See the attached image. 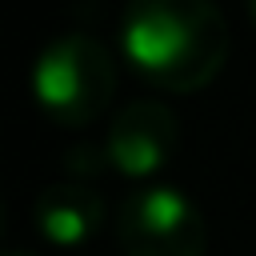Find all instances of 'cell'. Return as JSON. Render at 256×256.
Wrapping results in <instances>:
<instances>
[{
  "label": "cell",
  "mask_w": 256,
  "mask_h": 256,
  "mask_svg": "<svg viewBox=\"0 0 256 256\" xmlns=\"http://www.w3.org/2000/svg\"><path fill=\"white\" fill-rule=\"evenodd\" d=\"M176 148V116L168 104L160 100H136L128 104L104 144V156L112 160V168L128 172V176H148L160 164H168Z\"/></svg>",
  "instance_id": "4"
},
{
  "label": "cell",
  "mask_w": 256,
  "mask_h": 256,
  "mask_svg": "<svg viewBox=\"0 0 256 256\" xmlns=\"http://www.w3.org/2000/svg\"><path fill=\"white\" fill-rule=\"evenodd\" d=\"M36 220H40V228H44L48 240L76 244V240H84L100 224V200L88 188H72V184L60 188L56 184V188H48L36 200Z\"/></svg>",
  "instance_id": "5"
},
{
  "label": "cell",
  "mask_w": 256,
  "mask_h": 256,
  "mask_svg": "<svg viewBox=\"0 0 256 256\" xmlns=\"http://www.w3.org/2000/svg\"><path fill=\"white\" fill-rule=\"evenodd\" d=\"M120 244L128 256H200L204 224L196 204L172 188H140L120 208Z\"/></svg>",
  "instance_id": "3"
},
{
  "label": "cell",
  "mask_w": 256,
  "mask_h": 256,
  "mask_svg": "<svg viewBox=\"0 0 256 256\" xmlns=\"http://www.w3.org/2000/svg\"><path fill=\"white\" fill-rule=\"evenodd\" d=\"M252 16H256V4H252Z\"/></svg>",
  "instance_id": "6"
},
{
  "label": "cell",
  "mask_w": 256,
  "mask_h": 256,
  "mask_svg": "<svg viewBox=\"0 0 256 256\" xmlns=\"http://www.w3.org/2000/svg\"><path fill=\"white\" fill-rule=\"evenodd\" d=\"M12 256H24V252H12Z\"/></svg>",
  "instance_id": "7"
},
{
  "label": "cell",
  "mask_w": 256,
  "mask_h": 256,
  "mask_svg": "<svg viewBox=\"0 0 256 256\" xmlns=\"http://www.w3.org/2000/svg\"><path fill=\"white\" fill-rule=\"evenodd\" d=\"M112 80L116 72L104 44L84 32L60 36L36 60V72H32V88L40 104L52 108L68 124H84L88 116H96L104 100L112 96Z\"/></svg>",
  "instance_id": "2"
},
{
  "label": "cell",
  "mask_w": 256,
  "mask_h": 256,
  "mask_svg": "<svg viewBox=\"0 0 256 256\" xmlns=\"http://www.w3.org/2000/svg\"><path fill=\"white\" fill-rule=\"evenodd\" d=\"M124 52L164 88L208 84L228 52V28L212 4H136L124 20Z\"/></svg>",
  "instance_id": "1"
}]
</instances>
